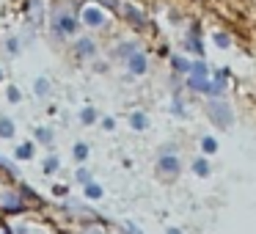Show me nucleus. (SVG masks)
<instances>
[{
    "instance_id": "nucleus-4",
    "label": "nucleus",
    "mask_w": 256,
    "mask_h": 234,
    "mask_svg": "<svg viewBox=\"0 0 256 234\" xmlns=\"http://www.w3.org/2000/svg\"><path fill=\"white\" fill-rule=\"evenodd\" d=\"M8 100L17 102V100H20V91H17V88H8Z\"/></svg>"
},
{
    "instance_id": "nucleus-5",
    "label": "nucleus",
    "mask_w": 256,
    "mask_h": 234,
    "mask_svg": "<svg viewBox=\"0 0 256 234\" xmlns=\"http://www.w3.org/2000/svg\"><path fill=\"white\" fill-rule=\"evenodd\" d=\"M30 154V146H22V149L17 152V157H28Z\"/></svg>"
},
{
    "instance_id": "nucleus-3",
    "label": "nucleus",
    "mask_w": 256,
    "mask_h": 234,
    "mask_svg": "<svg viewBox=\"0 0 256 234\" xmlns=\"http://www.w3.org/2000/svg\"><path fill=\"white\" fill-rule=\"evenodd\" d=\"M47 88H50V86H47V80H36V94H39V96H44Z\"/></svg>"
},
{
    "instance_id": "nucleus-6",
    "label": "nucleus",
    "mask_w": 256,
    "mask_h": 234,
    "mask_svg": "<svg viewBox=\"0 0 256 234\" xmlns=\"http://www.w3.org/2000/svg\"><path fill=\"white\" fill-rule=\"evenodd\" d=\"M39 138L42 140H50V130H39Z\"/></svg>"
},
{
    "instance_id": "nucleus-1",
    "label": "nucleus",
    "mask_w": 256,
    "mask_h": 234,
    "mask_svg": "<svg viewBox=\"0 0 256 234\" xmlns=\"http://www.w3.org/2000/svg\"><path fill=\"white\" fill-rule=\"evenodd\" d=\"M0 135H3V138H12V135H14V124L8 122V118L0 122Z\"/></svg>"
},
{
    "instance_id": "nucleus-2",
    "label": "nucleus",
    "mask_w": 256,
    "mask_h": 234,
    "mask_svg": "<svg viewBox=\"0 0 256 234\" xmlns=\"http://www.w3.org/2000/svg\"><path fill=\"white\" fill-rule=\"evenodd\" d=\"M58 30H66V34H72V30H74V22H72L69 17H61V20H58Z\"/></svg>"
}]
</instances>
